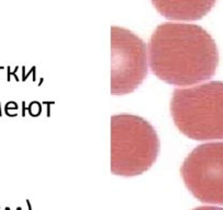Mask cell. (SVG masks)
Returning a JSON list of instances; mask_svg holds the SVG:
<instances>
[{"label":"cell","instance_id":"277c9868","mask_svg":"<svg viewBox=\"0 0 223 210\" xmlns=\"http://www.w3.org/2000/svg\"><path fill=\"white\" fill-rule=\"evenodd\" d=\"M186 187L205 203L223 205V142L196 147L180 166Z\"/></svg>","mask_w":223,"mask_h":210},{"label":"cell","instance_id":"8992f818","mask_svg":"<svg viewBox=\"0 0 223 210\" xmlns=\"http://www.w3.org/2000/svg\"><path fill=\"white\" fill-rule=\"evenodd\" d=\"M158 12L169 20L196 21L213 8L216 0H151Z\"/></svg>","mask_w":223,"mask_h":210},{"label":"cell","instance_id":"3957f363","mask_svg":"<svg viewBox=\"0 0 223 210\" xmlns=\"http://www.w3.org/2000/svg\"><path fill=\"white\" fill-rule=\"evenodd\" d=\"M111 130L112 173L137 176L156 161L160 140L148 120L131 114H118L112 116Z\"/></svg>","mask_w":223,"mask_h":210},{"label":"cell","instance_id":"6da1fadb","mask_svg":"<svg viewBox=\"0 0 223 210\" xmlns=\"http://www.w3.org/2000/svg\"><path fill=\"white\" fill-rule=\"evenodd\" d=\"M219 53L214 40L199 25L165 22L149 42V65L154 76L169 84L190 87L214 76Z\"/></svg>","mask_w":223,"mask_h":210},{"label":"cell","instance_id":"5b68a950","mask_svg":"<svg viewBox=\"0 0 223 210\" xmlns=\"http://www.w3.org/2000/svg\"><path fill=\"white\" fill-rule=\"evenodd\" d=\"M147 75L148 58L143 41L126 29L113 26L111 93H131L143 82Z\"/></svg>","mask_w":223,"mask_h":210},{"label":"cell","instance_id":"52a82bcc","mask_svg":"<svg viewBox=\"0 0 223 210\" xmlns=\"http://www.w3.org/2000/svg\"><path fill=\"white\" fill-rule=\"evenodd\" d=\"M193 210H223V208H220V207H213V206H202V207H198V208H195Z\"/></svg>","mask_w":223,"mask_h":210},{"label":"cell","instance_id":"7a4b0ae2","mask_svg":"<svg viewBox=\"0 0 223 210\" xmlns=\"http://www.w3.org/2000/svg\"><path fill=\"white\" fill-rule=\"evenodd\" d=\"M169 109L175 126L186 137L199 141L223 139V82L176 89Z\"/></svg>","mask_w":223,"mask_h":210}]
</instances>
